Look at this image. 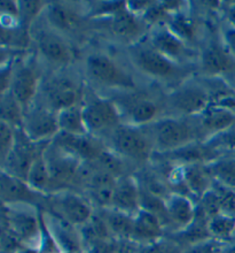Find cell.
<instances>
[{
	"label": "cell",
	"instance_id": "obj_45",
	"mask_svg": "<svg viewBox=\"0 0 235 253\" xmlns=\"http://www.w3.org/2000/svg\"><path fill=\"white\" fill-rule=\"evenodd\" d=\"M222 40L224 45L227 47V50L235 57V28L230 26L224 28L222 33Z\"/></svg>",
	"mask_w": 235,
	"mask_h": 253
},
{
	"label": "cell",
	"instance_id": "obj_48",
	"mask_svg": "<svg viewBox=\"0 0 235 253\" xmlns=\"http://www.w3.org/2000/svg\"><path fill=\"white\" fill-rule=\"evenodd\" d=\"M229 154H230V156H232V157L235 158V151H234V152H232V153H229Z\"/></svg>",
	"mask_w": 235,
	"mask_h": 253
},
{
	"label": "cell",
	"instance_id": "obj_43",
	"mask_svg": "<svg viewBox=\"0 0 235 253\" xmlns=\"http://www.w3.org/2000/svg\"><path fill=\"white\" fill-rule=\"evenodd\" d=\"M225 244L226 243H222V242L210 238V240H206L204 242H201V243L185 249L184 253H220Z\"/></svg>",
	"mask_w": 235,
	"mask_h": 253
},
{
	"label": "cell",
	"instance_id": "obj_26",
	"mask_svg": "<svg viewBox=\"0 0 235 253\" xmlns=\"http://www.w3.org/2000/svg\"><path fill=\"white\" fill-rule=\"evenodd\" d=\"M45 17L51 28L63 34L77 33L83 23L82 16L76 10L60 2L46 5Z\"/></svg>",
	"mask_w": 235,
	"mask_h": 253
},
{
	"label": "cell",
	"instance_id": "obj_47",
	"mask_svg": "<svg viewBox=\"0 0 235 253\" xmlns=\"http://www.w3.org/2000/svg\"><path fill=\"white\" fill-rule=\"evenodd\" d=\"M220 253H235V243H226Z\"/></svg>",
	"mask_w": 235,
	"mask_h": 253
},
{
	"label": "cell",
	"instance_id": "obj_46",
	"mask_svg": "<svg viewBox=\"0 0 235 253\" xmlns=\"http://www.w3.org/2000/svg\"><path fill=\"white\" fill-rule=\"evenodd\" d=\"M224 14H225V17L229 22V26L235 28V3H230L224 10Z\"/></svg>",
	"mask_w": 235,
	"mask_h": 253
},
{
	"label": "cell",
	"instance_id": "obj_19",
	"mask_svg": "<svg viewBox=\"0 0 235 253\" xmlns=\"http://www.w3.org/2000/svg\"><path fill=\"white\" fill-rule=\"evenodd\" d=\"M55 204L63 219L73 226H84L93 217V210L89 200L75 192L62 191Z\"/></svg>",
	"mask_w": 235,
	"mask_h": 253
},
{
	"label": "cell",
	"instance_id": "obj_22",
	"mask_svg": "<svg viewBox=\"0 0 235 253\" xmlns=\"http://www.w3.org/2000/svg\"><path fill=\"white\" fill-rule=\"evenodd\" d=\"M140 193H141V190L139 188L138 182L132 176L125 175L117 178L110 209L117 210L119 212L130 214V215H135L136 212L141 209Z\"/></svg>",
	"mask_w": 235,
	"mask_h": 253
},
{
	"label": "cell",
	"instance_id": "obj_11",
	"mask_svg": "<svg viewBox=\"0 0 235 253\" xmlns=\"http://www.w3.org/2000/svg\"><path fill=\"white\" fill-rule=\"evenodd\" d=\"M3 223L16 235L21 243L29 249H36L40 238L36 214L15 206L3 205Z\"/></svg>",
	"mask_w": 235,
	"mask_h": 253
},
{
	"label": "cell",
	"instance_id": "obj_20",
	"mask_svg": "<svg viewBox=\"0 0 235 253\" xmlns=\"http://www.w3.org/2000/svg\"><path fill=\"white\" fill-rule=\"evenodd\" d=\"M193 119L199 130L201 142H205L210 137L224 131L235 124L233 112L215 105H210L202 114Z\"/></svg>",
	"mask_w": 235,
	"mask_h": 253
},
{
	"label": "cell",
	"instance_id": "obj_21",
	"mask_svg": "<svg viewBox=\"0 0 235 253\" xmlns=\"http://www.w3.org/2000/svg\"><path fill=\"white\" fill-rule=\"evenodd\" d=\"M143 21L139 15L131 12L126 3L110 14V30L119 41L131 42V45L138 43L143 34Z\"/></svg>",
	"mask_w": 235,
	"mask_h": 253
},
{
	"label": "cell",
	"instance_id": "obj_31",
	"mask_svg": "<svg viewBox=\"0 0 235 253\" xmlns=\"http://www.w3.org/2000/svg\"><path fill=\"white\" fill-rule=\"evenodd\" d=\"M58 124L61 132L70 135H87L89 130L86 128L83 115V105L65 108L58 112Z\"/></svg>",
	"mask_w": 235,
	"mask_h": 253
},
{
	"label": "cell",
	"instance_id": "obj_24",
	"mask_svg": "<svg viewBox=\"0 0 235 253\" xmlns=\"http://www.w3.org/2000/svg\"><path fill=\"white\" fill-rule=\"evenodd\" d=\"M164 223L159 216L145 209H140L133 215V231L131 241L140 245L153 243L163 238Z\"/></svg>",
	"mask_w": 235,
	"mask_h": 253
},
{
	"label": "cell",
	"instance_id": "obj_13",
	"mask_svg": "<svg viewBox=\"0 0 235 253\" xmlns=\"http://www.w3.org/2000/svg\"><path fill=\"white\" fill-rule=\"evenodd\" d=\"M148 42L153 47L178 65L193 60L195 57L194 52L191 47H188L187 43L171 31L167 24L154 27Z\"/></svg>",
	"mask_w": 235,
	"mask_h": 253
},
{
	"label": "cell",
	"instance_id": "obj_39",
	"mask_svg": "<svg viewBox=\"0 0 235 253\" xmlns=\"http://www.w3.org/2000/svg\"><path fill=\"white\" fill-rule=\"evenodd\" d=\"M15 143V128L6 122L0 124V158L1 164L6 160Z\"/></svg>",
	"mask_w": 235,
	"mask_h": 253
},
{
	"label": "cell",
	"instance_id": "obj_41",
	"mask_svg": "<svg viewBox=\"0 0 235 253\" xmlns=\"http://www.w3.org/2000/svg\"><path fill=\"white\" fill-rule=\"evenodd\" d=\"M22 243L17 238L15 234L6 226L2 224V234H1V253H20Z\"/></svg>",
	"mask_w": 235,
	"mask_h": 253
},
{
	"label": "cell",
	"instance_id": "obj_28",
	"mask_svg": "<svg viewBox=\"0 0 235 253\" xmlns=\"http://www.w3.org/2000/svg\"><path fill=\"white\" fill-rule=\"evenodd\" d=\"M211 235L209 231V219L196 207V215L192 223L185 228V229L179 230L173 236L176 243L186 245V249L195 245L201 242L210 240Z\"/></svg>",
	"mask_w": 235,
	"mask_h": 253
},
{
	"label": "cell",
	"instance_id": "obj_6",
	"mask_svg": "<svg viewBox=\"0 0 235 253\" xmlns=\"http://www.w3.org/2000/svg\"><path fill=\"white\" fill-rule=\"evenodd\" d=\"M41 103L55 113L65 108L82 104L83 89L71 76L54 74L40 83Z\"/></svg>",
	"mask_w": 235,
	"mask_h": 253
},
{
	"label": "cell",
	"instance_id": "obj_37",
	"mask_svg": "<svg viewBox=\"0 0 235 253\" xmlns=\"http://www.w3.org/2000/svg\"><path fill=\"white\" fill-rule=\"evenodd\" d=\"M210 149L216 152L224 154L232 153L235 151V124L224 131L210 137L204 142Z\"/></svg>",
	"mask_w": 235,
	"mask_h": 253
},
{
	"label": "cell",
	"instance_id": "obj_23",
	"mask_svg": "<svg viewBox=\"0 0 235 253\" xmlns=\"http://www.w3.org/2000/svg\"><path fill=\"white\" fill-rule=\"evenodd\" d=\"M159 154L164 159H168V161L178 165V166H186V165L192 164L206 165L216 160L217 158L222 157V154L210 149L204 142H200V140L182 146L180 149L171 151V152Z\"/></svg>",
	"mask_w": 235,
	"mask_h": 253
},
{
	"label": "cell",
	"instance_id": "obj_4",
	"mask_svg": "<svg viewBox=\"0 0 235 253\" xmlns=\"http://www.w3.org/2000/svg\"><path fill=\"white\" fill-rule=\"evenodd\" d=\"M129 57L134 67L145 75L159 81H173L182 75V67L147 43L130 45Z\"/></svg>",
	"mask_w": 235,
	"mask_h": 253
},
{
	"label": "cell",
	"instance_id": "obj_8",
	"mask_svg": "<svg viewBox=\"0 0 235 253\" xmlns=\"http://www.w3.org/2000/svg\"><path fill=\"white\" fill-rule=\"evenodd\" d=\"M22 130L34 143L51 142L60 132L58 113L41 101L34 100L23 112Z\"/></svg>",
	"mask_w": 235,
	"mask_h": 253
},
{
	"label": "cell",
	"instance_id": "obj_38",
	"mask_svg": "<svg viewBox=\"0 0 235 253\" xmlns=\"http://www.w3.org/2000/svg\"><path fill=\"white\" fill-rule=\"evenodd\" d=\"M198 209L208 217L211 219L217 214L220 213V198H219V192L217 188H215V184L211 190H209L208 192H205L201 198H200Z\"/></svg>",
	"mask_w": 235,
	"mask_h": 253
},
{
	"label": "cell",
	"instance_id": "obj_12",
	"mask_svg": "<svg viewBox=\"0 0 235 253\" xmlns=\"http://www.w3.org/2000/svg\"><path fill=\"white\" fill-rule=\"evenodd\" d=\"M52 143L83 163H94L100 153L107 147L102 139L91 133L70 135V133L60 131L52 139Z\"/></svg>",
	"mask_w": 235,
	"mask_h": 253
},
{
	"label": "cell",
	"instance_id": "obj_16",
	"mask_svg": "<svg viewBox=\"0 0 235 253\" xmlns=\"http://www.w3.org/2000/svg\"><path fill=\"white\" fill-rule=\"evenodd\" d=\"M116 105L121 111L122 117H126V124L129 125L145 126L157 120L160 105L143 94H129V98L124 97Z\"/></svg>",
	"mask_w": 235,
	"mask_h": 253
},
{
	"label": "cell",
	"instance_id": "obj_18",
	"mask_svg": "<svg viewBox=\"0 0 235 253\" xmlns=\"http://www.w3.org/2000/svg\"><path fill=\"white\" fill-rule=\"evenodd\" d=\"M0 195L3 205H24L33 206L41 199L43 193L36 191L28 184L27 181L14 177L1 170L0 178Z\"/></svg>",
	"mask_w": 235,
	"mask_h": 253
},
{
	"label": "cell",
	"instance_id": "obj_44",
	"mask_svg": "<svg viewBox=\"0 0 235 253\" xmlns=\"http://www.w3.org/2000/svg\"><path fill=\"white\" fill-rule=\"evenodd\" d=\"M0 10H1L2 16L13 17L17 21H20V6L19 2L15 1H1L0 2Z\"/></svg>",
	"mask_w": 235,
	"mask_h": 253
},
{
	"label": "cell",
	"instance_id": "obj_17",
	"mask_svg": "<svg viewBox=\"0 0 235 253\" xmlns=\"http://www.w3.org/2000/svg\"><path fill=\"white\" fill-rule=\"evenodd\" d=\"M34 42L39 53L48 62L66 66L72 60L71 48L59 31L52 29H38L34 34Z\"/></svg>",
	"mask_w": 235,
	"mask_h": 253
},
{
	"label": "cell",
	"instance_id": "obj_32",
	"mask_svg": "<svg viewBox=\"0 0 235 253\" xmlns=\"http://www.w3.org/2000/svg\"><path fill=\"white\" fill-rule=\"evenodd\" d=\"M103 221L108 230L119 238L131 240L133 231V215L114 209H104Z\"/></svg>",
	"mask_w": 235,
	"mask_h": 253
},
{
	"label": "cell",
	"instance_id": "obj_35",
	"mask_svg": "<svg viewBox=\"0 0 235 253\" xmlns=\"http://www.w3.org/2000/svg\"><path fill=\"white\" fill-rule=\"evenodd\" d=\"M94 163L102 170L113 175L115 178L125 176L124 160L119 154L109 149L108 146L100 153V156L98 157V159Z\"/></svg>",
	"mask_w": 235,
	"mask_h": 253
},
{
	"label": "cell",
	"instance_id": "obj_10",
	"mask_svg": "<svg viewBox=\"0 0 235 253\" xmlns=\"http://www.w3.org/2000/svg\"><path fill=\"white\" fill-rule=\"evenodd\" d=\"M44 157L51 177V189L54 185H66L75 181L80 165L83 164L76 157L60 149L52 140L45 147Z\"/></svg>",
	"mask_w": 235,
	"mask_h": 253
},
{
	"label": "cell",
	"instance_id": "obj_42",
	"mask_svg": "<svg viewBox=\"0 0 235 253\" xmlns=\"http://www.w3.org/2000/svg\"><path fill=\"white\" fill-rule=\"evenodd\" d=\"M20 6V20L23 23L27 21L30 22L31 20L34 19L46 6L40 1H21L19 2Z\"/></svg>",
	"mask_w": 235,
	"mask_h": 253
},
{
	"label": "cell",
	"instance_id": "obj_33",
	"mask_svg": "<svg viewBox=\"0 0 235 253\" xmlns=\"http://www.w3.org/2000/svg\"><path fill=\"white\" fill-rule=\"evenodd\" d=\"M209 231L213 240L227 243L235 236V216L224 213L217 214L209 219Z\"/></svg>",
	"mask_w": 235,
	"mask_h": 253
},
{
	"label": "cell",
	"instance_id": "obj_29",
	"mask_svg": "<svg viewBox=\"0 0 235 253\" xmlns=\"http://www.w3.org/2000/svg\"><path fill=\"white\" fill-rule=\"evenodd\" d=\"M208 171L215 183L235 190V158L230 154L217 158L206 164Z\"/></svg>",
	"mask_w": 235,
	"mask_h": 253
},
{
	"label": "cell",
	"instance_id": "obj_9",
	"mask_svg": "<svg viewBox=\"0 0 235 253\" xmlns=\"http://www.w3.org/2000/svg\"><path fill=\"white\" fill-rule=\"evenodd\" d=\"M41 144L34 143L22 128L15 129V143L8 157L1 164V169L14 177L27 181L34 160L39 152Z\"/></svg>",
	"mask_w": 235,
	"mask_h": 253
},
{
	"label": "cell",
	"instance_id": "obj_3",
	"mask_svg": "<svg viewBox=\"0 0 235 253\" xmlns=\"http://www.w3.org/2000/svg\"><path fill=\"white\" fill-rule=\"evenodd\" d=\"M87 76L100 85L121 91H135L136 82L132 74L108 54L94 52L87 55L85 61Z\"/></svg>",
	"mask_w": 235,
	"mask_h": 253
},
{
	"label": "cell",
	"instance_id": "obj_15",
	"mask_svg": "<svg viewBox=\"0 0 235 253\" xmlns=\"http://www.w3.org/2000/svg\"><path fill=\"white\" fill-rule=\"evenodd\" d=\"M40 87V77L29 63L21 62L14 66L9 91L21 104L23 112L37 99Z\"/></svg>",
	"mask_w": 235,
	"mask_h": 253
},
{
	"label": "cell",
	"instance_id": "obj_2",
	"mask_svg": "<svg viewBox=\"0 0 235 253\" xmlns=\"http://www.w3.org/2000/svg\"><path fill=\"white\" fill-rule=\"evenodd\" d=\"M109 149L123 159L134 163H146L155 153L153 140L145 126L121 124L107 136Z\"/></svg>",
	"mask_w": 235,
	"mask_h": 253
},
{
	"label": "cell",
	"instance_id": "obj_40",
	"mask_svg": "<svg viewBox=\"0 0 235 253\" xmlns=\"http://www.w3.org/2000/svg\"><path fill=\"white\" fill-rule=\"evenodd\" d=\"M135 253H184L174 241H164L163 238L153 243L141 245Z\"/></svg>",
	"mask_w": 235,
	"mask_h": 253
},
{
	"label": "cell",
	"instance_id": "obj_49",
	"mask_svg": "<svg viewBox=\"0 0 235 253\" xmlns=\"http://www.w3.org/2000/svg\"><path fill=\"white\" fill-rule=\"evenodd\" d=\"M234 238H235V236H234Z\"/></svg>",
	"mask_w": 235,
	"mask_h": 253
},
{
	"label": "cell",
	"instance_id": "obj_5",
	"mask_svg": "<svg viewBox=\"0 0 235 253\" xmlns=\"http://www.w3.org/2000/svg\"><path fill=\"white\" fill-rule=\"evenodd\" d=\"M211 104V92L200 82H185L168 93L166 105L179 118H196Z\"/></svg>",
	"mask_w": 235,
	"mask_h": 253
},
{
	"label": "cell",
	"instance_id": "obj_34",
	"mask_svg": "<svg viewBox=\"0 0 235 253\" xmlns=\"http://www.w3.org/2000/svg\"><path fill=\"white\" fill-rule=\"evenodd\" d=\"M1 121L15 129L22 128L23 108L9 90L1 94Z\"/></svg>",
	"mask_w": 235,
	"mask_h": 253
},
{
	"label": "cell",
	"instance_id": "obj_36",
	"mask_svg": "<svg viewBox=\"0 0 235 253\" xmlns=\"http://www.w3.org/2000/svg\"><path fill=\"white\" fill-rule=\"evenodd\" d=\"M171 31H173L178 37H180L186 43L191 42L194 38L195 27L193 21L185 15V14L178 12L171 14L169 20L166 23Z\"/></svg>",
	"mask_w": 235,
	"mask_h": 253
},
{
	"label": "cell",
	"instance_id": "obj_27",
	"mask_svg": "<svg viewBox=\"0 0 235 253\" xmlns=\"http://www.w3.org/2000/svg\"><path fill=\"white\" fill-rule=\"evenodd\" d=\"M179 167L181 169L182 182L186 191H188L192 196L200 199L205 192L212 189L215 182L208 171L206 165L192 164Z\"/></svg>",
	"mask_w": 235,
	"mask_h": 253
},
{
	"label": "cell",
	"instance_id": "obj_30",
	"mask_svg": "<svg viewBox=\"0 0 235 253\" xmlns=\"http://www.w3.org/2000/svg\"><path fill=\"white\" fill-rule=\"evenodd\" d=\"M48 143L50 142L41 144L39 152H38L36 159L34 160L33 166H31L27 177L28 184L36 191L43 193V195L51 190V177L50 173H48L46 160H45L44 157L45 147L47 146Z\"/></svg>",
	"mask_w": 235,
	"mask_h": 253
},
{
	"label": "cell",
	"instance_id": "obj_14",
	"mask_svg": "<svg viewBox=\"0 0 235 253\" xmlns=\"http://www.w3.org/2000/svg\"><path fill=\"white\" fill-rule=\"evenodd\" d=\"M200 67L205 75L220 79L235 72V57L223 41H210L200 53Z\"/></svg>",
	"mask_w": 235,
	"mask_h": 253
},
{
	"label": "cell",
	"instance_id": "obj_1",
	"mask_svg": "<svg viewBox=\"0 0 235 253\" xmlns=\"http://www.w3.org/2000/svg\"><path fill=\"white\" fill-rule=\"evenodd\" d=\"M145 128L156 153H168L198 140L201 142L193 118H160Z\"/></svg>",
	"mask_w": 235,
	"mask_h": 253
},
{
	"label": "cell",
	"instance_id": "obj_25",
	"mask_svg": "<svg viewBox=\"0 0 235 253\" xmlns=\"http://www.w3.org/2000/svg\"><path fill=\"white\" fill-rule=\"evenodd\" d=\"M196 206L193 200L182 193H171L166 198L168 223L176 226L177 231L185 229L196 215Z\"/></svg>",
	"mask_w": 235,
	"mask_h": 253
},
{
	"label": "cell",
	"instance_id": "obj_7",
	"mask_svg": "<svg viewBox=\"0 0 235 253\" xmlns=\"http://www.w3.org/2000/svg\"><path fill=\"white\" fill-rule=\"evenodd\" d=\"M83 115L87 130L96 137L108 136L123 124L121 111L116 103L109 98H87L83 101Z\"/></svg>",
	"mask_w": 235,
	"mask_h": 253
}]
</instances>
